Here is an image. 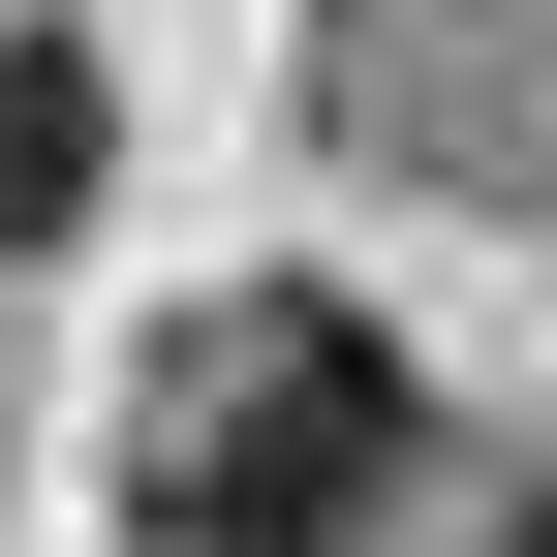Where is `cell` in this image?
<instances>
[{
    "mask_svg": "<svg viewBox=\"0 0 557 557\" xmlns=\"http://www.w3.org/2000/svg\"><path fill=\"white\" fill-rule=\"evenodd\" d=\"M124 465H156V527L186 557H341L403 496V372H372V310H186L156 341V403H124Z\"/></svg>",
    "mask_w": 557,
    "mask_h": 557,
    "instance_id": "obj_1",
    "label": "cell"
},
{
    "mask_svg": "<svg viewBox=\"0 0 557 557\" xmlns=\"http://www.w3.org/2000/svg\"><path fill=\"white\" fill-rule=\"evenodd\" d=\"M62 218H94V62L0 32V248H62Z\"/></svg>",
    "mask_w": 557,
    "mask_h": 557,
    "instance_id": "obj_2",
    "label": "cell"
},
{
    "mask_svg": "<svg viewBox=\"0 0 557 557\" xmlns=\"http://www.w3.org/2000/svg\"><path fill=\"white\" fill-rule=\"evenodd\" d=\"M527 557H557V527H527Z\"/></svg>",
    "mask_w": 557,
    "mask_h": 557,
    "instance_id": "obj_3",
    "label": "cell"
}]
</instances>
